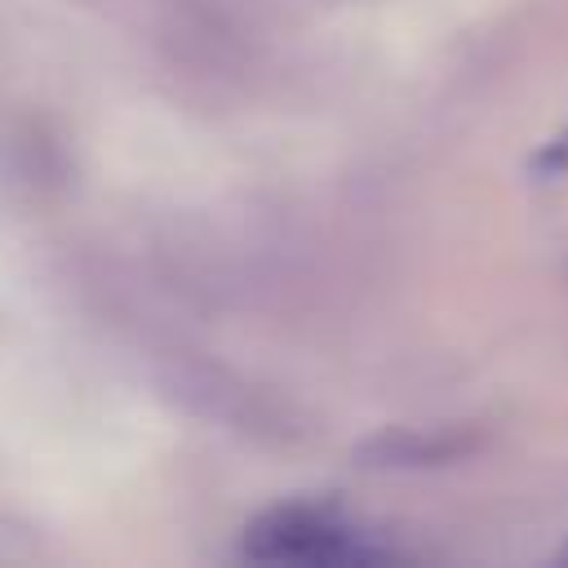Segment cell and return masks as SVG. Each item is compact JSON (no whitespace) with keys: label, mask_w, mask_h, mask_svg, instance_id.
Returning <instances> with one entry per match:
<instances>
[{"label":"cell","mask_w":568,"mask_h":568,"mask_svg":"<svg viewBox=\"0 0 568 568\" xmlns=\"http://www.w3.org/2000/svg\"><path fill=\"white\" fill-rule=\"evenodd\" d=\"M528 173L532 178H564L568 173V124L559 129V133H550L532 155H528Z\"/></svg>","instance_id":"cell-2"},{"label":"cell","mask_w":568,"mask_h":568,"mask_svg":"<svg viewBox=\"0 0 568 568\" xmlns=\"http://www.w3.org/2000/svg\"><path fill=\"white\" fill-rule=\"evenodd\" d=\"M244 555L262 564H306V568H364L395 559L390 546L373 541L364 528L346 524L328 506H275L244 532Z\"/></svg>","instance_id":"cell-1"}]
</instances>
